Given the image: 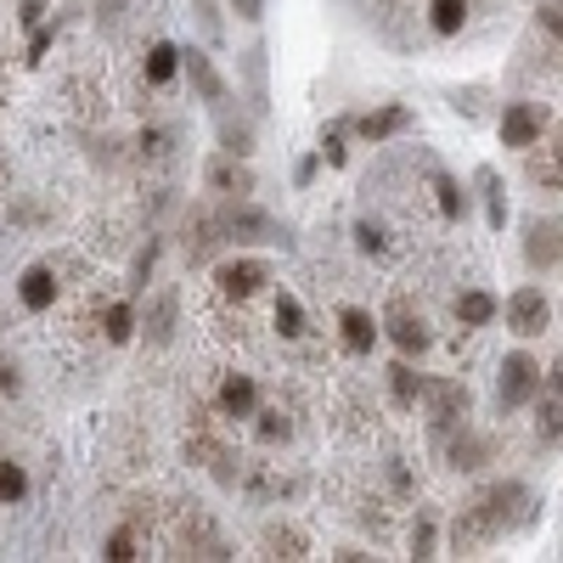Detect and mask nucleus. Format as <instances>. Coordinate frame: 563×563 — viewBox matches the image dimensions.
I'll return each mask as SVG.
<instances>
[{
	"label": "nucleus",
	"instance_id": "obj_1",
	"mask_svg": "<svg viewBox=\"0 0 563 563\" xmlns=\"http://www.w3.org/2000/svg\"><path fill=\"white\" fill-rule=\"evenodd\" d=\"M536 389H541V366H536L530 355H507V361H501V378H496V400H501V411L530 406Z\"/></svg>",
	"mask_w": 563,
	"mask_h": 563
},
{
	"label": "nucleus",
	"instance_id": "obj_2",
	"mask_svg": "<svg viewBox=\"0 0 563 563\" xmlns=\"http://www.w3.org/2000/svg\"><path fill=\"white\" fill-rule=\"evenodd\" d=\"M501 316H507V327H512L519 339H536V333H547L552 305H547V294H541V288H519V294H507Z\"/></svg>",
	"mask_w": 563,
	"mask_h": 563
},
{
	"label": "nucleus",
	"instance_id": "obj_3",
	"mask_svg": "<svg viewBox=\"0 0 563 563\" xmlns=\"http://www.w3.org/2000/svg\"><path fill=\"white\" fill-rule=\"evenodd\" d=\"M422 400H429L434 434H451L456 422L467 417V389H462V384H451V378H422Z\"/></svg>",
	"mask_w": 563,
	"mask_h": 563
},
{
	"label": "nucleus",
	"instance_id": "obj_4",
	"mask_svg": "<svg viewBox=\"0 0 563 563\" xmlns=\"http://www.w3.org/2000/svg\"><path fill=\"white\" fill-rule=\"evenodd\" d=\"M271 282V265L265 260H225L220 271H214V288H220V299H254L260 288Z\"/></svg>",
	"mask_w": 563,
	"mask_h": 563
},
{
	"label": "nucleus",
	"instance_id": "obj_5",
	"mask_svg": "<svg viewBox=\"0 0 563 563\" xmlns=\"http://www.w3.org/2000/svg\"><path fill=\"white\" fill-rule=\"evenodd\" d=\"M541 130H547V108H536V102H507V113H501V141H507V147L530 153L536 141H541Z\"/></svg>",
	"mask_w": 563,
	"mask_h": 563
},
{
	"label": "nucleus",
	"instance_id": "obj_6",
	"mask_svg": "<svg viewBox=\"0 0 563 563\" xmlns=\"http://www.w3.org/2000/svg\"><path fill=\"white\" fill-rule=\"evenodd\" d=\"M389 339H395V350L400 355H422V350H429V321H422V310H411L406 299H395L389 305Z\"/></svg>",
	"mask_w": 563,
	"mask_h": 563
},
{
	"label": "nucleus",
	"instance_id": "obj_7",
	"mask_svg": "<svg viewBox=\"0 0 563 563\" xmlns=\"http://www.w3.org/2000/svg\"><path fill=\"white\" fill-rule=\"evenodd\" d=\"M18 299H23V310H29V316L57 310V299H63L57 271H52V265H29V271H23V282H18Z\"/></svg>",
	"mask_w": 563,
	"mask_h": 563
},
{
	"label": "nucleus",
	"instance_id": "obj_8",
	"mask_svg": "<svg viewBox=\"0 0 563 563\" xmlns=\"http://www.w3.org/2000/svg\"><path fill=\"white\" fill-rule=\"evenodd\" d=\"M214 406H220V417H254L260 411V384L249 378V372H225L220 389H214Z\"/></svg>",
	"mask_w": 563,
	"mask_h": 563
},
{
	"label": "nucleus",
	"instance_id": "obj_9",
	"mask_svg": "<svg viewBox=\"0 0 563 563\" xmlns=\"http://www.w3.org/2000/svg\"><path fill=\"white\" fill-rule=\"evenodd\" d=\"M180 74L192 79V90H198V102H209V108H225V79L214 74V63L203 57V52H180Z\"/></svg>",
	"mask_w": 563,
	"mask_h": 563
},
{
	"label": "nucleus",
	"instance_id": "obj_10",
	"mask_svg": "<svg viewBox=\"0 0 563 563\" xmlns=\"http://www.w3.org/2000/svg\"><path fill=\"white\" fill-rule=\"evenodd\" d=\"M175 310H180L175 288H158V294H153V305H147V316H141V333H147V344H153V350H164V344L175 339Z\"/></svg>",
	"mask_w": 563,
	"mask_h": 563
},
{
	"label": "nucleus",
	"instance_id": "obj_11",
	"mask_svg": "<svg viewBox=\"0 0 563 563\" xmlns=\"http://www.w3.org/2000/svg\"><path fill=\"white\" fill-rule=\"evenodd\" d=\"M209 186H214L220 198H249V192H254V175H249L243 158H231V153H225V158L209 164Z\"/></svg>",
	"mask_w": 563,
	"mask_h": 563
},
{
	"label": "nucleus",
	"instance_id": "obj_12",
	"mask_svg": "<svg viewBox=\"0 0 563 563\" xmlns=\"http://www.w3.org/2000/svg\"><path fill=\"white\" fill-rule=\"evenodd\" d=\"M339 339H344L350 355H372V344H378V321L350 305V310H339Z\"/></svg>",
	"mask_w": 563,
	"mask_h": 563
},
{
	"label": "nucleus",
	"instance_id": "obj_13",
	"mask_svg": "<svg viewBox=\"0 0 563 563\" xmlns=\"http://www.w3.org/2000/svg\"><path fill=\"white\" fill-rule=\"evenodd\" d=\"M496 316H501L496 294H485V288H467V294H456V321H462V327H490Z\"/></svg>",
	"mask_w": 563,
	"mask_h": 563
},
{
	"label": "nucleus",
	"instance_id": "obj_14",
	"mask_svg": "<svg viewBox=\"0 0 563 563\" xmlns=\"http://www.w3.org/2000/svg\"><path fill=\"white\" fill-rule=\"evenodd\" d=\"M525 254H530V265H552V260H563V225L536 220V225H530V243H525Z\"/></svg>",
	"mask_w": 563,
	"mask_h": 563
},
{
	"label": "nucleus",
	"instance_id": "obj_15",
	"mask_svg": "<svg viewBox=\"0 0 563 563\" xmlns=\"http://www.w3.org/2000/svg\"><path fill=\"white\" fill-rule=\"evenodd\" d=\"M135 327H141V316H135L130 299L102 305V333H108V344H130V339H135Z\"/></svg>",
	"mask_w": 563,
	"mask_h": 563
},
{
	"label": "nucleus",
	"instance_id": "obj_16",
	"mask_svg": "<svg viewBox=\"0 0 563 563\" xmlns=\"http://www.w3.org/2000/svg\"><path fill=\"white\" fill-rule=\"evenodd\" d=\"M411 124V108H378V113H366L355 130H361V141H389V135H400Z\"/></svg>",
	"mask_w": 563,
	"mask_h": 563
},
{
	"label": "nucleus",
	"instance_id": "obj_17",
	"mask_svg": "<svg viewBox=\"0 0 563 563\" xmlns=\"http://www.w3.org/2000/svg\"><path fill=\"white\" fill-rule=\"evenodd\" d=\"M175 74H180V52H175V45H169V40L147 45V63H141V79H147V85H169Z\"/></svg>",
	"mask_w": 563,
	"mask_h": 563
},
{
	"label": "nucleus",
	"instance_id": "obj_18",
	"mask_svg": "<svg viewBox=\"0 0 563 563\" xmlns=\"http://www.w3.org/2000/svg\"><path fill=\"white\" fill-rule=\"evenodd\" d=\"M310 552V536L294 530V525H271L265 530V558H305Z\"/></svg>",
	"mask_w": 563,
	"mask_h": 563
},
{
	"label": "nucleus",
	"instance_id": "obj_19",
	"mask_svg": "<svg viewBox=\"0 0 563 563\" xmlns=\"http://www.w3.org/2000/svg\"><path fill=\"white\" fill-rule=\"evenodd\" d=\"M536 440H541L547 451H563V395L536 406Z\"/></svg>",
	"mask_w": 563,
	"mask_h": 563
},
{
	"label": "nucleus",
	"instance_id": "obj_20",
	"mask_svg": "<svg viewBox=\"0 0 563 563\" xmlns=\"http://www.w3.org/2000/svg\"><path fill=\"white\" fill-rule=\"evenodd\" d=\"M389 395H395L400 411H411V406L422 400V378L411 372V361H395V366H389Z\"/></svg>",
	"mask_w": 563,
	"mask_h": 563
},
{
	"label": "nucleus",
	"instance_id": "obj_21",
	"mask_svg": "<svg viewBox=\"0 0 563 563\" xmlns=\"http://www.w3.org/2000/svg\"><path fill=\"white\" fill-rule=\"evenodd\" d=\"M29 496V467L18 456H0V507H18Z\"/></svg>",
	"mask_w": 563,
	"mask_h": 563
},
{
	"label": "nucleus",
	"instance_id": "obj_22",
	"mask_svg": "<svg viewBox=\"0 0 563 563\" xmlns=\"http://www.w3.org/2000/svg\"><path fill=\"white\" fill-rule=\"evenodd\" d=\"M175 153V135L164 130V124H153V130H141L135 135V158H147V164H164Z\"/></svg>",
	"mask_w": 563,
	"mask_h": 563
},
{
	"label": "nucleus",
	"instance_id": "obj_23",
	"mask_svg": "<svg viewBox=\"0 0 563 563\" xmlns=\"http://www.w3.org/2000/svg\"><path fill=\"white\" fill-rule=\"evenodd\" d=\"M462 23H467V0H434L429 7V29L434 34H462Z\"/></svg>",
	"mask_w": 563,
	"mask_h": 563
},
{
	"label": "nucleus",
	"instance_id": "obj_24",
	"mask_svg": "<svg viewBox=\"0 0 563 563\" xmlns=\"http://www.w3.org/2000/svg\"><path fill=\"white\" fill-rule=\"evenodd\" d=\"M102 558H113V563H130V558H141V530L124 519L108 541H102Z\"/></svg>",
	"mask_w": 563,
	"mask_h": 563
},
{
	"label": "nucleus",
	"instance_id": "obj_25",
	"mask_svg": "<svg viewBox=\"0 0 563 563\" xmlns=\"http://www.w3.org/2000/svg\"><path fill=\"white\" fill-rule=\"evenodd\" d=\"M276 333H282V339H299V333H305V310H299L294 294L276 299Z\"/></svg>",
	"mask_w": 563,
	"mask_h": 563
},
{
	"label": "nucleus",
	"instance_id": "obj_26",
	"mask_svg": "<svg viewBox=\"0 0 563 563\" xmlns=\"http://www.w3.org/2000/svg\"><path fill=\"white\" fill-rule=\"evenodd\" d=\"M479 186H485V209H490V231H501V225H507V203H501V180H496V169H479Z\"/></svg>",
	"mask_w": 563,
	"mask_h": 563
},
{
	"label": "nucleus",
	"instance_id": "obj_27",
	"mask_svg": "<svg viewBox=\"0 0 563 563\" xmlns=\"http://www.w3.org/2000/svg\"><path fill=\"white\" fill-rule=\"evenodd\" d=\"M220 147H225L231 158H249V153H254V130H249V124H231V119H225V124H220Z\"/></svg>",
	"mask_w": 563,
	"mask_h": 563
},
{
	"label": "nucleus",
	"instance_id": "obj_28",
	"mask_svg": "<svg viewBox=\"0 0 563 563\" xmlns=\"http://www.w3.org/2000/svg\"><path fill=\"white\" fill-rule=\"evenodd\" d=\"M254 417H260V440H271V445L294 434V422H288V411H282V406H265V411H254Z\"/></svg>",
	"mask_w": 563,
	"mask_h": 563
},
{
	"label": "nucleus",
	"instance_id": "obj_29",
	"mask_svg": "<svg viewBox=\"0 0 563 563\" xmlns=\"http://www.w3.org/2000/svg\"><path fill=\"white\" fill-rule=\"evenodd\" d=\"M485 451H490V445H485L479 434H462V440L451 445V467H485Z\"/></svg>",
	"mask_w": 563,
	"mask_h": 563
},
{
	"label": "nucleus",
	"instance_id": "obj_30",
	"mask_svg": "<svg viewBox=\"0 0 563 563\" xmlns=\"http://www.w3.org/2000/svg\"><path fill=\"white\" fill-rule=\"evenodd\" d=\"M434 198H440V214H445V220H462L467 203H462V186H456L451 175H434Z\"/></svg>",
	"mask_w": 563,
	"mask_h": 563
},
{
	"label": "nucleus",
	"instance_id": "obj_31",
	"mask_svg": "<svg viewBox=\"0 0 563 563\" xmlns=\"http://www.w3.org/2000/svg\"><path fill=\"white\" fill-rule=\"evenodd\" d=\"M355 243H361V254H389L384 225H372V220H361V225H355Z\"/></svg>",
	"mask_w": 563,
	"mask_h": 563
},
{
	"label": "nucleus",
	"instance_id": "obj_32",
	"mask_svg": "<svg viewBox=\"0 0 563 563\" xmlns=\"http://www.w3.org/2000/svg\"><path fill=\"white\" fill-rule=\"evenodd\" d=\"M411 558H434V519L411 525Z\"/></svg>",
	"mask_w": 563,
	"mask_h": 563
},
{
	"label": "nucleus",
	"instance_id": "obj_33",
	"mask_svg": "<svg viewBox=\"0 0 563 563\" xmlns=\"http://www.w3.org/2000/svg\"><path fill=\"white\" fill-rule=\"evenodd\" d=\"M536 180H552V186H563V135L552 141V169H547V164H536Z\"/></svg>",
	"mask_w": 563,
	"mask_h": 563
},
{
	"label": "nucleus",
	"instance_id": "obj_34",
	"mask_svg": "<svg viewBox=\"0 0 563 563\" xmlns=\"http://www.w3.org/2000/svg\"><path fill=\"white\" fill-rule=\"evenodd\" d=\"M192 12H198V23H203V34H209V40H220V12H214V0H198V7H192Z\"/></svg>",
	"mask_w": 563,
	"mask_h": 563
},
{
	"label": "nucleus",
	"instance_id": "obj_35",
	"mask_svg": "<svg viewBox=\"0 0 563 563\" xmlns=\"http://www.w3.org/2000/svg\"><path fill=\"white\" fill-rule=\"evenodd\" d=\"M321 158H327V164H344V141H339V130H327V135H321Z\"/></svg>",
	"mask_w": 563,
	"mask_h": 563
},
{
	"label": "nucleus",
	"instance_id": "obj_36",
	"mask_svg": "<svg viewBox=\"0 0 563 563\" xmlns=\"http://www.w3.org/2000/svg\"><path fill=\"white\" fill-rule=\"evenodd\" d=\"M231 12H238L243 23H260L265 18V0H231Z\"/></svg>",
	"mask_w": 563,
	"mask_h": 563
},
{
	"label": "nucleus",
	"instance_id": "obj_37",
	"mask_svg": "<svg viewBox=\"0 0 563 563\" xmlns=\"http://www.w3.org/2000/svg\"><path fill=\"white\" fill-rule=\"evenodd\" d=\"M389 479H395V490H400V496H411V490H417V485H411V474H406V462H400V456L389 462Z\"/></svg>",
	"mask_w": 563,
	"mask_h": 563
},
{
	"label": "nucleus",
	"instance_id": "obj_38",
	"mask_svg": "<svg viewBox=\"0 0 563 563\" xmlns=\"http://www.w3.org/2000/svg\"><path fill=\"white\" fill-rule=\"evenodd\" d=\"M0 395H18V366H0Z\"/></svg>",
	"mask_w": 563,
	"mask_h": 563
},
{
	"label": "nucleus",
	"instance_id": "obj_39",
	"mask_svg": "<svg viewBox=\"0 0 563 563\" xmlns=\"http://www.w3.org/2000/svg\"><path fill=\"white\" fill-rule=\"evenodd\" d=\"M40 12H45V0H23V23H29V29L40 23Z\"/></svg>",
	"mask_w": 563,
	"mask_h": 563
},
{
	"label": "nucleus",
	"instance_id": "obj_40",
	"mask_svg": "<svg viewBox=\"0 0 563 563\" xmlns=\"http://www.w3.org/2000/svg\"><path fill=\"white\" fill-rule=\"evenodd\" d=\"M552 395H563V355L552 361Z\"/></svg>",
	"mask_w": 563,
	"mask_h": 563
},
{
	"label": "nucleus",
	"instance_id": "obj_41",
	"mask_svg": "<svg viewBox=\"0 0 563 563\" xmlns=\"http://www.w3.org/2000/svg\"><path fill=\"white\" fill-rule=\"evenodd\" d=\"M0 186H7V153H0Z\"/></svg>",
	"mask_w": 563,
	"mask_h": 563
},
{
	"label": "nucleus",
	"instance_id": "obj_42",
	"mask_svg": "<svg viewBox=\"0 0 563 563\" xmlns=\"http://www.w3.org/2000/svg\"><path fill=\"white\" fill-rule=\"evenodd\" d=\"M0 97H7V74H0Z\"/></svg>",
	"mask_w": 563,
	"mask_h": 563
}]
</instances>
